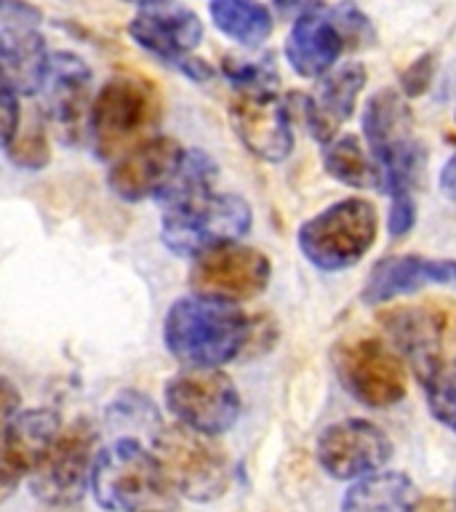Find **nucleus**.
I'll return each mask as SVG.
<instances>
[{
	"instance_id": "2eb2a0df",
	"label": "nucleus",
	"mask_w": 456,
	"mask_h": 512,
	"mask_svg": "<svg viewBox=\"0 0 456 512\" xmlns=\"http://www.w3.org/2000/svg\"><path fill=\"white\" fill-rule=\"evenodd\" d=\"M40 99H43V115L62 131L67 142H75V136L88 128V115L94 102L91 70L86 62L70 51L51 54Z\"/></svg>"
},
{
	"instance_id": "20e7f679",
	"label": "nucleus",
	"mask_w": 456,
	"mask_h": 512,
	"mask_svg": "<svg viewBox=\"0 0 456 512\" xmlns=\"http://www.w3.org/2000/svg\"><path fill=\"white\" fill-rule=\"evenodd\" d=\"M160 120V96L150 80L118 75L107 80L91 102L88 134L96 155L118 160L123 152L150 139Z\"/></svg>"
},
{
	"instance_id": "c85d7f7f",
	"label": "nucleus",
	"mask_w": 456,
	"mask_h": 512,
	"mask_svg": "<svg viewBox=\"0 0 456 512\" xmlns=\"http://www.w3.org/2000/svg\"><path fill=\"white\" fill-rule=\"evenodd\" d=\"M6 150L16 166L30 168V171H38V168L46 166L51 152H48V139L43 123H38V120H35L32 126L19 123L14 139L8 142Z\"/></svg>"
},
{
	"instance_id": "c9c22d12",
	"label": "nucleus",
	"mask_w": 456,
	"mask_h": 512,
	"mask_svg": "<svg viewBox=\"0 0 456 512\" xmlns=\"http://www.w3.org/2000/svg\"><path fill=\"white\" fill-rule=\"evenodd\" d=\"M326 8V0H272V11H275V16L291 24H294L296 19H302V16L326 11Z\"/></svg>"
},
{
	"instance_id": "412c9836",
	"label": "nucleus",
	"mask_w": 456,
	"mask_h": 512,
	"mask_svg": "<svg viewBox=\"0 0 456 512\" xmlns=\"http://www.w3.org/2000/svg\"><path fill=\"white\" fill-rule=\"evenodd\" d=\"M62 432V419L51 408H24L8 422L6 432L0 435V443L14 451L32 470L43 462V456L51 451L54 440Z\"/></svg>"
},
{
	"instance_id": "e433bc0d",
	"label": "nucleus",
	"mask_w": 456,
	"mask_h": 512,
	"mask_svg": "<svg viewBox=\"0 0 456 512\" xmlns=\"http://www.w3.org/2000/svg\"><path fill=\"white\" fill-rule=\"evenodd\" d=\"M19 411H22V395H19V390H16L11 379L0 376V435L6 432L8 422H11Z\"/></svg>"
},
{
	"instance_id": "473e14b6",
	"label": "nucleus",
	"mask_w": 456,
	"mask_h": 512,
	"mask_svg": "<svg viewBox=\"0 0 456 512\" xmlns=\"http://www.w3.org/2000/svg\"><path fill=\"white\" fill-rule=\"evenodd\" d=\"M432 78H435V54L427 51L408 64V70L400 75V94L422 96L432 86Z\"/></svg>"
},
{
	"instance_id": "79ce46f5",
	"label": "nucleus",
	"mask_w": 456,
	"mask_h": 512,
	"mask_svg": "<svg viewBox=\"0 0 456 512\" xmlns=\"http://www.w3.org/2000/svg\"><path fill=\"white\" fill-rule=\"evenodd\" d=\"M454 120H456V112H454Z\"/></svg>"
},
{
	"instance_id": "72a5a7b5",
	"label": "nucleus",
	"mask_w": 456,
	"mask_h": 512,
	"mask_svg": "<svg viewBox=\"0 0 456 512\" xmlns=\"http://www.w3.org/2000/svg\"><path fill=\"white\" fill-rule=\"evenodd\" d=\"M24 478H30V467L0 443V504L16 494Z\"/></svg>"
},
{
	"instance_id": "c756f323",
	"label": "nucleus",
	"mask_w": 456,
	"mask_h": 512,
	"mask_svg": "<svg viewBox=\"0 0 456 512\" xmlns=\"http://www.w3.org/2000/svg\"><path fill=\"white\" fill-rule=\"evenodd\" d=\"M328 11H331V19H334L336 30L342 32L344 46L360 48L368 46V43L374 40L371 19H368L352 0H342V3H336V6L328 8Z\"/></svg>"
},
{
	"instance_id": "5701e85b",
	"label": "nucleus",
	"mask_w": 456,
	"mask_h": 512,
	"mask_svg": "<svg viewBox=\"0 0 456 512\" xmlns=\"http://www.w3.org/2000/svg\"><path fill=\"white\" fill-rule=\"evenodd\" d=\"M323 168L328 176L352 190H384V176L374 155H368L358 136H336L323 150Z\"/></svg>"
},
{
	"instance_id": "f03ea898",
	"label": "nucleus",
	"mask_w": 456,
	"mask_h": 512,
	"mask_svg": "<svg viewBox=\"0 0 456 512\" xmlns=\"http://www.w3.org/2000/svg\"><path fill=\"white\" fill-rule=\"evenodd\" d=\"M91 494L107 512H174L179 502L160 459L139 438H115L99 446Z\"/></svg>"
},
{
	"instance_id": "0eeeda50",
	"label": "nucleus",
	"mask_w": 456,
	"mask_h": 512,
	"mask_svg": "<svg viewBox=\"0 0 456 512\" xmlns=\"http://www.w3.org/2000/svg\"><path fill=\"white\" fill-rule=\"evenodd\" d=\"M150 448L179 496L192 502H214L230 486V459L208 435L187 430L182 424L160 427Z\"/></svg>"
},
{
	"instance_id": "a211bd4d",
	"label": "nucleus",
	"mask_w": 456,
	"mask_h": 512,
	"mask_svg": "<svg viewBox=\"0 0 456 512\" xmlns=\"http://www.w3.org/2000/svg\"><path fill=\"white\" fill-rule=\"evenodd\" d=\"M128 35L144 51L176 67L203 40V22L190 8H144L128 24Z\"/></svg>"
},
{
	"instance_id": "7ed1b4c3",
	"label": "nucleus",
	"mask_w": 456,
	"mask_h": 512,
	"mask_svg": "<svg viewBox=\"0 0 456 512\" xmlns=\"http://www.w3.org/2000/svg\"><path fill=\"white\" fill-rule=\"evenodd\" d=\"M363 136L382 168L384 190L392 195H414L424 176V147L416 142L414 115L406 96L395 88L376 91L363 112Z\"/></svg>"
},
{
	"instance_id": "a19ab883",
	"label": "nucleus",
	"mask_w": 456,
	"mask_h": 512,
	"mask_svg": "<svg viewBox=\"0 0 456 512\" xmlns=\"http://www.w3.org/2000/svg\"><path fill=\"white\" fill-rule=\"evenodd\" d=\"M454 507H456V483H454Z\"/></svg>"
},
{
	"instance_id": "f704fd0d",
	"label": "nucleus",
	"mask_w": 456,
	"mask_h": 512,
	"mask_svg": "<svg viewBox=\"0 0 456 512\" xmlns=\"http://www.w3.org/2000/svg\"><path fill=\"white\" fill-rule=\"evenodd\" d=\"M416 224V200L414 195H392L390 216H387V230L392 238H403L414 230Z\"/></svg>"
},
{
	"instance_id": "39448f33",
	"label": "nucleus",
	"mask_w": 456,
	"mask_h": 512,
	"mask_svg": "<svg viewBox=\"0 0 456 512\" xmlns=\"http://www.w3.org/2000/svg\"><path fill=\"white\" fill-rule=\"evenodd\" d=\"M254 224V211L235 192H203L163 208L160 238L176 256H195L208 248L243 238Z\"/></svg>"
},
{
	"instance_id": "9b49d317",
	"label": "nucleus",
	"mask_w": 456,
	"mask_h": 512,
	"mask_svg": "<svg viewBox=\"0 0 456 512\" xmlns=\"http://www.w3.org/2000/svg\"><path fill=\"white\" fill-rule=\"evenodd\" d=\"M96 432L88 422H75L62 427L54 446L43 456V462L32 470V494L40 502L67 507L83 499L91 488V467L96 456Z\"/></svg>"
},
{
	"instance_id": "393cba45",
	"label": "nucleus",
	"mask_w": 456,
	"mask_h": 512,
	"mask_svg": "<svg viewBox=\"0 0 456 512\" xmlns=\"http://www.w3.org/2000/svg\"><path fill=\"white\" fill-rule=\"evenodd\" d=\"M216 30L246 48L262 46L272 35V11L259 0H211Z\"/></svg>"
},
{
	"instance_id": "4be33fe9",
	"label": "nucleus",
	"mask_w": 456,
	"mask_h": 512,
	"mask_svg": "<svg viewBox=\"0 0 456 512\" xmlns=\"http://www.w3.org/2000/svg\"><path fill=\"white\" fill-rule=\"evenodd\" d=\"M414 502V483L403 472L379 470L347 488L342 512H403Z\"/></svg>"
},
{
	"instance_id": "2f4dec72",
	"label": "nucleus",
	"mask_w": 456,
	"mask_h": 512,
	"mask_svg": "<svg viewBox=\"0 0 456 512\" xmlns=\"http://www.w3.org/2000/svg\"><path fill=\"white\" fill-rule=\"evenodd\" d=\"M40 8L27 0H0V30H38Z\"/></svg>"
},
{
	"instance_id": "aec40b11",
	"label": "nucleus",
	"mask_w": 456,
	"mask_h": 512,
	"mask_svg": "<svg viewBox=\"0 0 456 512\" xmlns=\"http://www.w3.org/2000/svg\"><path fill=\"white\" fill-rule=\"evenodd\" d=\"M48 59L51 54L38 30H0V70L6 72L16 94H40Z\"/></svg>"
},
{
	"instance_id": "7c9ffc66",
	"label": "nucleus",
	"mask_w": 456,
	"mask_h": 512,
	"mask_svg": "<svg viewBox=\"0 0 456 512\" xmlns=\"http://www.w3.org/2000/svg\"><path fill=\"white\" fill-rule=\"evenodd\" d=\"M22 123V112H19V94L6 78V72L0 70V147H8L14 139L16 128Z\"/></svg>"
},
{
	"instance_id": "f8f14e48",
	"label": "nucleus",
	"mask_w": 456,
	"mask_h": 512,
	"mask_svg": "<svg viewBox=\"0 0 456 512\" xmlns=\"http://www.w3.org/2000/svg\"><path fill=\"white\" fill-rule=\"evenodd\" d=\"M320 467L336 480L374 475L392 459V440L368 419H342L320 432L315 446Z\"/></svg>"
},
{
	"instance_id": "423d86ee",
	"label": "nucleus",
	"mask_w": 456,
	"mask_h": 512,
	"mask_svg": "<svg viewBox=\"0 0 456 512\" xmlns=\"http://www.w3.org/2000/svg\"><path fill=\"white\" fill-rule=\"evenodd\" d=\"M376 230L379 219L371 200H336L299 227V251L323 272L350 270L371 251Z\"/></svg>"
},
{
	"instance_id": "4c0bfd02",
	"label": "nucleus",
	"mask_w": 456,
	"mask_h": 512,
	"mask_svg": "<svg viewBox=\"0 0 456 512\" xmlns=\"http://www.w3.org/2000/svg\"><path fill=\"white\" fill-rule=\"evenodd\" d=\"M403 512H456V507L448 499H440V496H422L411 502Z\"/></svg>"
},
{
	"instance_id": "ea45409f",
	"label": "nucleus",
	"mask_w": 456,
	"mask_h": 512,
	"mask_svg": "<svg viewBox=\"0 0 456 512\" xmlns=\"http://www.w3.org/2000/svg\"><path fill=\"white\" fill-rule=\"evenodd\" d=\"M126 3L142 6V11H144V8H163V6H168L171 0H126Z\"/></svg>"
},
{
	"instance_id": "ddd939ff",
	"label": "nucleus",
	"mask_w": 456,
	"mask_h": 512,
	"mask_svg": "<svg viewBox=\"0 0 456 512\" xmlns=\"http://www.w3.org/2000/svg\"><path fill=\"white\" fill-rule=\"evenodd\" d=\"M230 123L254 158L280 163L294 150L291 112L275 94H238L230 102Z\"/></svg>"
},
{
	"instance_id": "1a4fd4ad",
	"label": "nucleus",
	"mask_w": 456,
	"mask_h": 512,
	"mask_svg": "<svg viewBox=\"0 0 456 512\" xmlns=\"http://www.w3.org/2000/svg\"><path fill=\"white\" fill-rule=\"evenodd\" d=\"M344 390L368 408H390L406 398L408 379L398 350L376 336H352L334 347Z\"/></svg>"
},
{
	"instance_id": "6ab92c4d",
	"label": "nucleus",
	"mask_w": 456,
	"mask_h": 512,
	"mask_svg": "<svg viewBox=\"0 0 456 512\" xmlns=\"http://www.w3.org/2000/svg\"><path fill=\"white\" fill-rule=\"evenodd\" d=\"M342 32L336 30L331 11H318V14L302 16L291 24L286 38V59L291 70L299 78L318 80L323 78L331 67H336V59L344 51Z\"/></svg>"
},
{
	"instance_id": "58836bf2",
	"label": "nucleus",
	"mask_w": 456,
	"mask_h": 512,
	"mask_svg": "<svg viewBox=\"0 0 456 512\" xmlns=\"http://www.w3.org/2000/svg\"><path fill=\"white\" fill-rule=\"evenodd\" d=\"M438 184L440 192H443L448 200H456V152L443 163V168H440Z\"/></svg>"
},
{
	"instance_id": "cd10ccee",
	"label": "nucleus",
	"mask_w": 456,
	"mask_h": 512,
	"mask_svg": "<svg viewBox=\"0 0 456 512\" xmlns=\"http://www.w3.org/2000/svg\"><path fill=\"white\" fill-rule=\"evenodd\" d=\"M430 414L456 432V360H443L422 382Z\"/></svg>"
},
{
	"instance_id": "b1692460",
	"label": "nucleus",
	"mask_w": 456,
	"mask_h": 512,
	"mask_svg": "<svg viewBox=\"0 0 456 512\" xmlns=\"http://www.w3.org/2000/svg\"><path fill=\"white\" fill-rule=\"evenodd\" d=\"M368 72L360 62L336 64L318 78V91L312 94L318 110L326 115V120L339 131L344 120L352 118L355 104H358L363 88H366Z\"/></svg>"
},
{
	"instance_id": "6e6552de",
	"label": "nucleus",
	"mask_w": 456,
	"mask_h": 512,
	"mask_svg": "<svg viewBox=\"0 0 456 512\" xmlns=\"http://www.w3.org/2000/svg\"><path fill=\"white\" fill-rule=\"evenodd\" d=\"M166 408L176 422L216 438L240 416V392L222 368H184L166 382Z\"/></svg>"
},
{
	"instance_id": "dca6fc26",
	"label": "nucleus",
	"mask_w": 456,
	"mask_h": 512,
	"mask_svg": "<svg viewBox=\"0 0 456 512\" xmlns=\"http://www.w3.org/2000/svg\"><path fill=\"white\" fill-rule=\"evenodd\" d=\"M387 336L395 344L400 358L414 368L419 382H424L443 363V336L446 315L432 307H392L379 315Z\"/></svg>"
},
{
	"instance_id": "bb28decb",
	"label": "nucleus",
	"mask_w": 456,
	"mask_h": 512,
	"mask_svg": "<svg viewBox=\"0 0 456 512\" xmlns=\"http://www.w3.org/2000/svg\"><path fill=\"white\" fill-rule=\"evenodd\" d=\"M222 72L238 94H275L280 86V75L272 59H235V56H227L222 62Z\"/></svg>"
},
{
	"instance_id": "f257e3e1",
	"label": "nucleus",
	"mask_w": 456,
	"mask_h": 512,
	"mask_svg": "<svg viewBox=\"0 0 456 512\" xmlns=\"http://www.w3.org/2000/svg\"><path fill=\"white\" fill-rule=\"evenodd\" d=\"M254 320L238 304L182 296L163 320V342L184 368H222L224 363L246 355Z\"/></svg>"
},
{
	"instance_id": "4468645a",
	"label": "nucleus",
	"mask_w": 456,
	"mask_h": 512,
	"mask_svg": "<svg viewBox=\"0 0 456 512\" xmlns=\"http://www.w3.org/2000/svg\"><path fill=\"white\" fill-rule=\"evenodd\" d=\"M184 158V147L168 136H150L147 142L136 144L134 150L123 152L112 160L107 187L120 200L139 203V200L158 198L166 184L174 179L176 168Z\"/></svg>"
},
{
	"instance_id": "9d476101",
	"label": "nucleus",
	"mask_w": 456,
	"mask_h": 512,
	"mask_svg": "<svg viewBox=\"0 0 456 512\" xmlns=\"http://www.w3.org/2000/svg\"><path fill=\"white\" fill-rule=\"evenodd\" d=\"M272 264L267 254L238 240L222 243L198 254L190 267L192 294L222 299V302H248L267 291Z\"/></svg>"
},
{
	"instance_id": "f3484780",
	"label": "nucleus",
	"mask_w": 456,
	"mask_h": 512,
	"mask_svg": "<svg viewBox=\"0 0 456 512\" xmlns=\"http://www.w3.org/2000/svg\"><path fill=\"white\" fill-rule=\"evenodd\" d=\"M456 283V259H432L422 254L387 256L368 272L360 299L363 304H384L398 296L416 294L427 286Z\"/></svg>"
},
{
	"instance_id": "a878e982",
	"label": "nucleus",
	"mask_w": 456,
	"mask_h": 512,
	"mask_svg": "<svg viewBox=\"0 0 456 512\" xmlns=\"http://www.w3.org/2000/svg\"><path fill=\"white\" fill-rule=\"evenodd\" d=\"M104 419H107L110 427H118V438H139L147 446L163 427L158 411L152 408L150 400L136 395V392H123L118 400H112Z\"/></svg>"
}]
</instances>
